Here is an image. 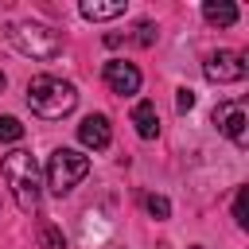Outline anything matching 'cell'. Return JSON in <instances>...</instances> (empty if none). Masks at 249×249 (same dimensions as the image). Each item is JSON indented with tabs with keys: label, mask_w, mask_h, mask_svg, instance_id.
<instances>
[{
	"label": "cell",
	"mask_w": 249,
	"mask_h": 249,
	"mask_svg": "<svg viewBox=\"0 0 249 249\" xmlns=\"http://www.w3.org/2000/svg\"><path fill=\"white\" fill-rule=\"evenodd\" d=\"M214 124L237 144V148H245L249 144V117H245V101H222L218 109H214Z\"/></svg>",
	"instance_id": "5b68a950"
},
{
	"label": "cell",
	"mask_w": 249,
	"mask_h": 249,
	"mask_svg": "<svg viewBox=\"0 0 249 249\" xmlns=\"http://www.w3.org/2000/svg\"><path fill=\"white\" fill-rule=\"evenodd\" d=\"M4 39H8L19 54H27V58L51 62V58L62 54V31H51V27H43V23H8V27H4Z\"/></svg>",
	"instance_id": "3957f363"
},
{
	"label": "cell",
	"mask_w": 249,
	"mask_h": 249,
	"mask_svg": "<svg viewBox=\"0 0 249 249\" xmlns=\"http://www.w3.org/2000/svg\"><path fill=\"white\" fill-rule=\"evenodd\" d=\"M82 16H86V19H117V16H124V0H109V4L86 0V4H82Z\"/></svg>",
	"instance_id": "30bf717a"
},
{
	"label": "cell",
	"mask_w": 249,
	"mask_h": 249,
	"mask_svg": "<svg viewBox=\"0 0 249 249\" xmlns=\"http://www.w3.org/2000/svg\"><path fill=\"white\" fill-rule=\"evenodd\" d=\"M152 39H156V27H152V23H148V19H144V23H140V27H136V43H140V47H148V43H152Z\"/></svg>",
	"instance_id": "2e32d148"
},
{
	"label": "cell",
	"mask_w": 249,
	"mask_h": 249,
	"mask_svg": "<svg viewBox=\"0 0 249 249\" xmlns=\"http://www.w3.org/2000/svg\"><path fill=\"white\" fill-rule=\"evenodd\" d=\"M175 105H179V113H187V109H195V89H179V97H175Z\"/></svg>",
	"instance_id": "e0dca14e"
},
{
	"label": "cell",
	"mask_w": 249,
	"mask_h": 249,
	"mask_svg": "<svg viewBox=\"0 0 249 249\" xmlns=\"http://www.w3.org/2000/svg\"><path fill=\"white\" fill-rule=\"evenodd\" d=\"M4 86H8V78H4V74H0V89H4Z\"/></svg>",
	"instance_id": "ac0fdd59"
},
{
	"label": "cell",
	"mask_w": 249,
	"mask_h": 249,
	"mask_svg": "<svg viewBox=\"0 0 249 249\" xmlns=\"http://www.w3.org/2000/svg\"><path fill=\"white\" fill-rule=\"evenodd\" d=\"M101 78H105V86H109L113 93H121V97H128V93L140 89V70H136L132 62H124V58H109L105 70H101Z\"/></svg>",
	"instance_id": "52a82bcc"
},
{
	"label": "cell",
	"mask_w": 249,
	"mask_h": 249,
	"mask_svg": "<svg viewBox=\"0 0 249 249\" xmlns=\"http://www.w3.org/2000/svg\"><path fill=\"white\" fill-rule=\"evenodd\" d=\"M202 74H206L210 82H218V86L241 82V78H245V54H241V51H214V54L206 58Z\"/></svg>",
	"instance_id": "8992f818"
},
{
	"label": "cell",
	"mask_w": 249,
	"mask_h": 249,
	"mask_svg": "<svg viewBox=\"0 0 249 249\" xmlns=\"http://www.w3.org/2000/svg\"><path fill=\"white\" fill-rule=\"evenodd\" d=\"M148 214H152V218H167V214H171L167 198H163V195H148Z\"/></svg>",
	"instance_id": "9a60e30c"
},
{
	"label": "cell",
	"mask_w": 249,
	"mask_h": 249,
	"mask_svg": "<svg viewBox=\"0 0 249 249\" xmlns=\"http://www.w3.org/2000/svg\"><path fill=\"white\" fill-rule=\"evenodd\" d=\"M0 167H4V179H8V187L16 195V206L23 214H35L39 210V163H35V156L16 148V152L4 156Z\"/></svg>",
	"instance_id": "7a4b0ae2"
},
{
	"label": "cell",
	"mask_w": 249,
	"mask_h": 249,
	"mask_svg": "<svg viewBox=\"0 0 249 249\" xmlns=\"http://www.w3.org/2000/svg\"><path fill=\"white\" fill-rule=\"evenodd\" d=\"M27 105H31L35 117L58 121V117H66V113L78 105V89H74L70 82L54 78V74H39V78H31V86H27Z\"/></svg>",
	"instance_id": "6da1fadb"
},
{
	"label": "cell",
	"mask_w": 249,
	"mask_h": 249,
	"mask_svg": "<svg viewBox=\"0 0 249 249\" xmlns=\"http://www.w3.org/2000/svg\"><path fill=\"white\" fill-rule=\"evenodd\" d=\"M86 171H89V160H86L82 152H74V148H58V152L47 160V183H51L54 195L74 191V187L86 179Z\"/></svg>",
	"instance_id": "277c9868"
},
{
	"label": "cell",
	"mask_w": 249,
	"mask_h": 249,
	"mask_svg": "<svg viewBox=\"0 0 249 249\" xmlns=\"http://www.w3.org/2000/svg\"><path fill=\"white\" fill-rule=\"evenodd\" d=\"M39 241H43V249H66V237H62V230H58V226H51V222L39 230Z\"/></svg>",
	"instance_id": "7c38bea8"
},
{
	"label": "cell",
	"mask_w": 249,
	"mask_h": 249,
	"mask_svg": "<svg viewBox=\"0 0 249 249\" xmlns=\"http://www.w3.org/2000/svg\"><path fill=\"white\" fill-rule=\"evenodd\" d=\"M78 140H82L86 148H93V152L109 148V140H113V132H109V117H105V113H89V117L78 124Z\"/></svg>",
	"instance_id": "ba28073f"
},
{
	"label": "cell",
	"mask_w": 249,
	"mask_h": 249,
	"mask_svg": "<svg viewBox=\"0 0 249 249\" xmlns=\"http://www.w3.org/2000/svg\"><path fill=\"white\" fill-rule=\"evenodd\" d=\"M202 16H206V23H218V27H230V23H237V8L233 4H226V0H206L202 4Z\"/></svg>",
	"instance_id": "8fae6325"
},
{
	"label": "cell",
	"mask_w": 249,
	"mask_h": 249,
	"mask_svg": "<svg viewBox=\"0 0 249 249\" xmlns=\"http://www.w3.org/2000/svg\"><path fill=\"white\" fill-rule=\"evenodd\" d=\"M245 198H249V195H245V187H241V191H237V198H233V222H237L241 230L249 226V210H245Z\"/></svg>",
	"instance_id": "5bb4252c"
},
{
	"label": "cell",
	"mask_w": 249,
	"mask_h": 249,
	"mask_svg": "<svg viewBox=\"0 0 249 249\" xmlns=\"http://www.w3.org/2000/svg\"><path fill=\"white\" fill-rule=\"evenodd\" d=\"M132 124H136V132H140L144 140H156V136H160V113H156V101H140V105L132 109Z\"/></svg>",
	"instance_id": "9c48e42d"
},
{
	"label": "cell",
	"mask_w": 249,
	"mask_h": 249,
	"mask_svg": "<svg viewBox=\"0 0 249 249\" xmlns=\"http://www.w3.org/2000/svg\"><path fill=\"white\" fill-rule=\"evenodd\" d=\"M23 136V124L16 117H0V140H19Z\"/></svg>",
	"instance_id": "4fadbf2b"
},
{
	"label": "cell",
	"mask_w": 249,
	"mask_h": 249,
	"mask_svg": "<svg viewBox=\"0 0 249 249\" xmlns=\"http://www.w3.org/2000/svg\"><path fill=\"white\" fill-rule=\"evenodd\" d=\"M191 249H202V245H191Z\"/></svg>",
	"instance_id": "d6986e66"
}]
</instances>
